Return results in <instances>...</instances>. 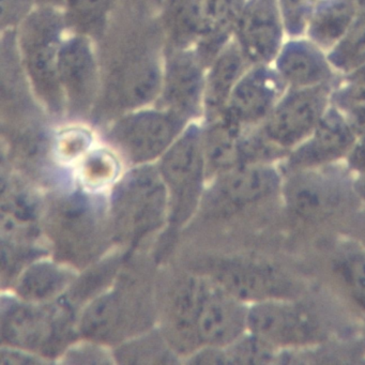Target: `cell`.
<instances>
[{
	"mask_svg": "<svg viewBox=\"0 0 365 365\" xmlns=\"http://www.w3.org/2000/svg\"><path fill=\"white\" fill-rule=\"evenodd\" d=\"M102 89L93 114L97 123L155 103L161 91L165 41L159 16L121 3L101 38Z\"/></svg>",
	"mask_w": 365,
	"mask_h": 365,
	"instance_id": "cell-1",
	"label": "cell"
},
{
	"mask_svg": "<svg viewBox=\"0 0 365 365\" xmlns=\"http://www.w3.org/2000/svg\"><path fill=\"white\" fill-rule=\"evenodd\" d=\"M148 264L120 269L113 289L85 305L78 333L101 345H119L150 330L155 316V284Z\"/></svg>",
	"mask_w": 365,
	"mask_h": 365,
	"instance_id": "cell-2",
	"label": "cell"
},
{
	"mask_svg": "<svg viewBox=\"0 0 365 365\" xmlns=\"http://www.w3.org/2000/svg\"><path fill=\"white\" fill-rule=\"evenodd\" d=\"M44 225L55 257L72 268L93 264L114 239L110 206L89 192H68L53 200Z\"/></svg>",
	"mask_w": 365,
	"mask_h": 365,
	"instance_id": "cell-3",
	"label": "cell"
},
{
	"mask_svg": "<svg viewBox=\"0 0 365 365\" xmlns=\"http://www.w3.org/2000/svg\"><path fill=\"white\" fill-rule=\"evenodd\" d=\"M67 31L63 11L54 6L38 5L16 27L21 63L40 106L52 116L66 114L58 78V57Z\"/></svg>",
	"mask_w": 365,
	"mask_h": 365,
	"instance_id": "cell-4",
	"label": "cell"
},
{
	"mask_svg": "<svg viewBox=\"0 0 365 365\" xmlns=\"http://www.w3.org/2000/svg\"><path fill=\"white\" fill-rule=\"evenodd\" d=\"M1 330L6 345L51 361L70 347L78 327H76L73 307L63 297L48 303L4 297Z\"/></svg>",
	"mask_w": 365,
	"mask_h": 365,
	"instance_id": "cell-5",
	"label": "cell"
},
{
	"mask_svg": "<svg viewBox=\"0 0 365 365\" xmlns=\"http://www.w3.org/2000/svg\"><path fill=\"white\" fill-rule=\"evenodd\" d=\"M113 236L127 247H136L168 221V195L158 168L144 164L118 181L110 197Z\"/></svg>",
	"mask_w": 365,
	"mask_h": 365,
	"instance_id": "cell-6",
	"label": "cell"
},
{
	"mask_svg": "<svg viewBox=\"0 0 365 365\" xmlns=\"http://www.w3.org/2000/svg\"><path fill=\"white\" fill-rule=\"evenodd\" d=\"M168 195V223L173 232L181 230L197 211L207 180L202 129L190 123L160 158L158 165Z\"/></svg>",
	"mask_w": 365,
	"mask_h": 365,
	"instance_id": "cell-7",
	"label": "cell"
},
{
	"mask_svg": "<svg viewBox=\"0 0 365 365\" xmlns=\"http://www.w3.org/2000/svg\"><path fill=\"white\" fill-rule=\"evenodd\" d=\"M200 211L207 220L227 221L279 200L284 173L279 164H245L211 179Z\"/></svg>",
	"mask_w": 365,
	"mask_h": 365,
	"instance_id": "cell-8",
	"label": "cell"
},
{
	"mask_svg": "<svg viewBox=\"0 0 365 365\" xmlns=\"http://www.w3.org/2000/svg\"><path fill=\"white\" fill-rule=\"evenodd\" d=\"M196 264L195 273L212 279L249 307L272 299L300 296L297 279L270 260L249 256H208Z\"/></svg>",
	"mask_w": 365,
	"mask_h": 365,
	"instance_id": "cell-9",
	"label": "cell"
},
{
	"mask_svg": "<svg viewBox=\"0 0 365 365\" xmlns=\"http://www.w3.org/2000/svg\"><path fill=\"white\" fill-rule=\"evenodd\" d=\"M247 331L286 354L313 349L329 339L328 324L300 297L250 305Z\"/></svg>",
	"mask_w": 365,
	"mask_h": 365,
	"instance_id": "cell-10",
	"label": "cell"
},
{
	"mask_svg": "<svg viewBox=\"0 0 365 365\" xmlns=\"http://www.w3.org/2000/svg\"><path fill=\"white\" fill-rule=\"evenodd\" d=\"M337 166L284 174L279 200L292 219L309 225L322 223L356 197L354 175L347 168L345 172L335 170Z\"/></svg>",
	"mask_w": 365,
	"mask_h": 365,
	"instance_id": "cell-11",
	"label": "cell"
},
{
	"mask_svg": "<svg viewBox=\"0 0 365 365\" xmlns=\"http://www.w3.org/2000/svg\"><path fill=\"white\" fill-rule=\"evenodd\" d=\"M187 125L189 121L170 110L146 106L108 123L104 138L125 161L144 165L160 159Z\"/></svg>",
	"mask_w": 365,
	"mask_h": 365,
	"instance_id": "cell-12",
	"label": "cell"
},
{
	"mask_svg": "<svg viewBox=\"0 0 365 365\" xmlns=\"http://www.w3.org/2000/svg\"><path fill=\"white\" fill-rule=\"evenodd\" d=\"M58 78L66 114L71 118L93 116L102 89L101 66L93 39L70 33L58 57Z\"/></svg>",
	"mask_w": 365,
	"mask_h": 365,
	"instance_id": "cell-13",
	"label": "cell"
},
{
	"mask_svg": "<svg viewBox=\"0 0 365 365\" xmlns=\"http://www.w3.org/2000/svg\"><path fill=\"white\" fill-rule=\"evenodd\" d=\"M333 86L288 88L266 120L258 125L264 138L287 157L314 131L331 106Z\"/></svg>",
	"mask_w": 365,
	"mask_h": 365,
	"instance_id": "cell-14",
	"label": "cell"
},
{
	"mask_svg": "<svg viewBox=\"0 0 365 365\" xmlns=\"http://www.w3.org/2000/svg\"><path fill=\"white\" fill-rule=\"evenodd\" d=\"M206 71L195 48L165 52L161 91L155 106L187 121L204 116Z\"/></svg>",
	"mask_w": 365,
	"mask_h": 365,
	"instance_id": "cell-15",
	"label": "cell"
},
{
	"mask_svg": "<svg viewBox=\"0 0 365 365\" xmlns=\"http://www.w3.org/2000/svg\"><path fill=\"white\" fill-rule=\"evenodd\" d=\"M358 136L345 113L331 106L311 135L279 164L284 174L345 164Z\"/></svg>",
	"mask_w": 365,
	"mask_h": 365,
	"instance_id": "cell-16",
	"label": "cell"
},
{
	"mask_svg": "<svg viewBox=\"0 0 365 365\" xmlns=\"http://www.w3.org/2000/svg\"><path fill=\"white\" fill-rule=\"evenodd\" d=\"M202 287V275L181 272L162 297L161 331L181 358H187L202 348L196 327Z\"/></svg>",
	"mask_w": 365,
	"mask_h": 365,
	"instance_id": "cell-17",
	"label": "cell"
},
{
	"mask_svg": "<svg viewBox=\"0 0 365 365\" xmlns=\"http://www.w3.org/2000/svg\"><path fill=\"white\" fill-rule=\"evenodd\" d=\"M232 39L250 66L272 65L287 39L277 0H245Z\"/></svg>",
	"mask_w": 365,
	"mask_h": 365,
	"instance_id": "cell-18",
	"label": "cell"
},
{
	"mask_svg": "<svg viewBox=\"0 0 365 365\" xmlns=\"http://www.w3.org/2000/svg\"><path fill=\"white\" fill-rule=\"evenodd\" d=\"M287 89L272 65L251 66L235 86L221 116L243 130L258 127Z\"/></svg>",
	"mask_w": 365,
	"mask_h": 365,
	"instance_id": "cell-19",
	"label": "cell"
},
{
	"mask_svg": "<svg viewBox=\"0 0 365 365\" xmlns=\"http://www.w3.org/2000/svg\"><path fill=\"white\" fill-rule=\"evenodd\" d=\"M202 277L197 312V335L202 347H227L247 331L249 305L235 298L209 277Z\"/></svg>",
	"mask_w": 365,
	"mask_h": 365,
	"instance_id": "cell-20",
	"label": "cell"
},
{
	"mask_svg": "<svg viewBox=\"0 0 365 365\" xmlns=\"http://www.w3.org/2000/svg\"><path fill=\"white\" fill-rule=\"evenodd\" d=\"M272 66L287 88L334 86L339 78L328 53L305 36L287 38Z\"/></svg>",
	"mask_w": 365,
	"mask_h": 365,
	"instance_id": "cell-21",
	"label": "cell"
},
{
	"mask_svg": "<svg viewBox=\"0 0 365 365\" xmlns=\"http://www.w3.org/2000/svg\"><path fill=\"white\" fill-rule=\"evenodd\" d=\"M249 67L251 66L234 39L211 61L205 80V121L223 114L235 86Z\"/></svg>",
	"mask_w": 365,
	"mask_h": 365,
	"instance_id": "cell-22",
	"label": "cell"
},
{
	"mask_svg": "<svg viewBox=\"0 0 365 365\" xmlns=\"http://www.w3.org/2000/svg\"><path fill=\"white\" fill-rule=\"evenodd\" d=\"M72 267L51 260H34L14 281L19 298L31 303H48L57 300L76 279Z\"/></svg>",
	"mask_w": 365,
	"mask_h": 365,
	"instance_id": "cell-23",
	"label": "cell"
},
{
	"mask_svg": "<svg viewBox=\"0 0 365 365\" xmlns=\"http://www.w3.org/2000/svg\"><path fill=\"white\" fill-rule=\"evenodd\" d=\"M329 271L348 302L365 318V242L356 237L339 241L331 254Z\"/></svg>",
	"mask_w": 365,
	"mask_h": 365,
	"instance_id": "cell-24",
	"label": "cell"
},
{
	"mask_svg": "<svg viewBox=\"0 0 365 365\" xmlns=\"http://www.w3.org/2000/svg\"><path fill=\"white\" fill-rule=\"evenodd\" d=\"M202 129V148L206 160L207 179L236 166L245 165L243 132L223 116L207 120Z\"/></svg>",
	"mask_w": 365,
	"mask_h": 365,
	"instance_id": "cell-25",
	"label": "cell"
},
{
	"mask_svg": "<svg viewBox=\"0 0 365 365\" xmlns=\"http://www.w3.org/2000/svg\"><path fill=\"white\" fill-rule=\"evenodd\" d=\"M159 20L165 52L195 48L204 29L205 0H164Z\"/></svg>",
	"mask_w": 365,
	"mask_h": 365,
	"instance_id": "cell-26",
	"label": "cell"
},
{
	"mask_svg": "<svg viewBox=\"0 0 365 365\" xmlns=\"http://www.w3.org/2000/svg\"><path fill=\"white\" fill-rule=\"evenodd\" d=\"M245 3V0H205L204 29L195 50L207 68L232 39Z\"/></svg>",
	"mask_w": 365,
	"mask_h": 365,
	"instance_id": "cell-27",
	"label": "cell"
},
{
	"mask_svg": "<svg viewBox=\"0 0 365 365\" xmlns=\"http://www.w3.org/2000/svg\"><path fill=\"white\" fill-rule=\"evenodd\" d=\"M356 10L358 0H316L305 37L328 53L344 37Z\"/></svg>",
	"mask_w": 365,
	"mask_h": 365,
	"instance_id": "cell-28",
	"label": "cell"
},
{
	"mask_svg": "<svg viewBox=\"0 0 365 365\" xmlns=\"http://www.w3.org/2000/svg\"><path fill=\"white\" fill-rule=\"evenodd\" d=\"M123 0H63L67 31L97 40L103 36Z\"/></svg>",
	"mask_w": 365,
	"mask_h": 365,
	"instance_id": "cell-29",
	"label": "cell"
},
{
	"mask_svg": "<svg viewBox=\"0 0 365 365\" xmlns=\"http://www.w3.org/2000/svg\"><path fill=\"white\" fill-rule=\"evenodd\" d=\"M117 363L121 364H162L179 363V356L174 351L162 331L148 330L119 344L113 351Z\"/></svg>",
	"mask_w": 365,
	"mask_h": 365,
	"instance_id": "cell-30",
	"label": "cell"
},
{
	"mask_svg": "<svg viewBox=\"0 0 365 365\" xmlns=\"http://www.w3.org/2000/svg\"><path fill=\"white\" fill-rule=\"evenodd\" d=\"M328 58L339 76L365 65V0H358L351 25L339 43L329 51Z\"/></svg>",
	"mask_w": 365,
	"mask_h": 365,
	"instance_id": "cell-31",
	"label": "cell"
},
{
	"mask_svg": "<svg viewBox=\"0 0 365 365\" xmlns=\"http://www.w3.org/2000/svg\"><path fill=\"white\" fill-rule=\"evenodd\" d=\"M227 364H269L283 362L284 352L247 331L225 347Z\"/></svg>",
	"mask_w": 365,
	"mask_h": 365,
	"instance_id": "cell-32",
	"label": "cell"
},
{
	"mask_svg": "<svg viewBox=\"0 0 365 365\" xmlns=\"http://www.w3.org/2000/svg\"><path fill=\"white\" fill-rule=\"evenodd\" d=\"M120 173V163L108 149L88 151L80 166V180L86 189L99 190L116 180Z\"/></svg>",
	"mask_w": 365,
	"mask_h": 365,
	"instance_id": "cell-33",
	"label": "cell"
},
{
	"mask_svg": "<svg viewBox=\"0 0 365 365\" xmlns=\"http://www.w3.org/2000/svg\"><path fill=\"white\" fill-rule=\"evenodd\" d=\"M331 106L344 113L365 106V65L339 76L331 93Z\"/></svg>",
	"mask_w": 365,
	"mask_h": 365,
	"instance_id": "cell-34",
	"label": "cell"
},
{
	"mask_svg": "<svg viewBox=\"0 0 365 365\" xmlns=\"http://www.w3.org/2000/svg\"><path fill=\"white\" fill-rule=\"evenodd\" d=\"M93 135L84 128L73 127L61 130L52 140V153L61 161H72L88 153Z\"/></svg>",
	"mask_w": 365,
	"mask_h": 365,
	"instance_id": "cell-35",
	"label": "cell"
},
{
	"mask_svg": "<svg viewBox=\"0 0 365 365\" xmlns=\"http://www.w3.org/2000/svg\"><path fill=\"white\" fill-rule=\"evenodd\" d=\"M315 3L316 0H277L287 38L305 36Z\"/></svg>",
	"mask_w": 365,
	"mask_h": 365,
	"instance_id": "cell-36",
	"label": "cell"
},
{
	"mask_svg": "<svg viewBox=\"0 0 365 365\" xmlns=\"http://www.w3.org/2000/svg\"><path fill=\"white\" fill-rule=\"evenodd\" d=\"M37 0H1V25L11 31L35 9Z\"/></svg>",
	"mask_w": 365,
	"mask_h": 365,
	"instance_id": "cell-37",
	"label": "cell"
},
{
	"mask_svg": "<svg viewBox=\"0 0 365 365\" xmlns=\"http://www.w3.org/2000/svg\"><path fill=\"white\" fill-rule=\"evenodd\" d=\"M98 343L86 344L84 346L69 347L67 349V362L69 363H110L104 349L97 346Z\"/></svg>",
	"mask_w": 365,
	"mask_h": 365,
	"instance_id": "cell-38",
	"label": "cell"
},
{
	"mask_svg": "<svg viewBox=\"0 0 365 365\" xmlns=\"http://www.w3.org/2000/svg\"><path fill=\"white\" fill-rule=\"evenodd\" d=\"M0 362L1 364H42L51 361L34 352L7 345L1 348Z\"/></svg>",
	"mask_w": 365,
	"mask_h": 365,
	"instance_id": "cell-39",
	"label": "cell"
},
{
	"mask_svg": "<svg viewBox=\"0 0 365 365\" xmlns=\"http://www.w3.org/2000/svg\"><path fill=\"white\" fill-rule=\"evenodd\" d=\"M345 165L354 176L365 174V136L358 138L346 159Z\"/></svg>",
	"mask_w": 365,
	"mask_h": 365,
	"instance_id": "cell-40",
	"label": "cell"
},
{
	"mask_svg": "<svg viewBox=\"0 0 365 365\" xmlns=\"http://www.w3.org/2000/svg\"><path fill=\"white\" fill-rule=\"evenodd\" d=\"M123 3L140 14L159 16L164 0H123Z\"/></svg>",
	"mask_w": 365,
	"mask_h": 365,
	"instance_id": "cell-41",
	"label": "cell"
},
{
	"mask_svg": "<svg viewBox=\"0 0 365 365\" xmlns=\"http://www.w3.org/2000/svg\"><path fill=\"white\" fill-rule=\"evenodd\" d=\"M358 138L365 136V106L345 113Z\"/></svg>",
	"mask_w": 365,
	"mask_h": 365,
	"instance_id": "cell-42",
	"label": "cell"
},
{
	"mask_svg": "<svg viewBox=\"0 0 365 365\" xmlns=\"http://www.w3.org/2000/svg\"><path fill=\"white\" fill-rule=\"evenodd\" d=\"M354 189L358 200L365 202V174L354 176Z\"/></svg>",
	"mask_w": 365,
	"mask_h": 365,
	"instance_id": "cell-43",
	"label": "cell"
},
{
	"mask_svg": "<svg viewBox=\"0 0 365 365\" xmlns=\"http://www.w3.org/2000/svg\"><path fill=\"white\" fill-rule=\"evenodd\" d=\"M63 0H37L38 5L54 6L61 8L63 6Z\"/></svg>",
	"mask_w": 365,
	"mask_h": 365,
	"instance_id": "cell-44",
	"label": "cell"
},
{
	"mask_svg": "<svg viewBox=\"0 0 365 365\" xmlns=\"http://www.w3.org/2000/svg\"><path fill=\"white\" fill-rule=\"evenodd\" d=\"M363 343H364V348H363V350H364V354H365V336H364V341H363Z\"/></svg>",
	"mask_w": 365,
	"mask_h": 365,
	"instance_id": "cell-45",
	"label": "cell"
},
{
	"mask_svg": "<svg viewBox=\"0 0 365 365\" xmlns=\"http://www.w3.org/2000/svg\"><path fill=\"white\" fill-rule=\"evenodd\" d=\"M359 239H360V240H362L363 242H365V238H363V239L359 238Z\"/></svg>",
	"mask_w": 365,
	"mask_h": 365,
	"instance_id": "cell-46",
	"label": "cell"
}]
</instances>
